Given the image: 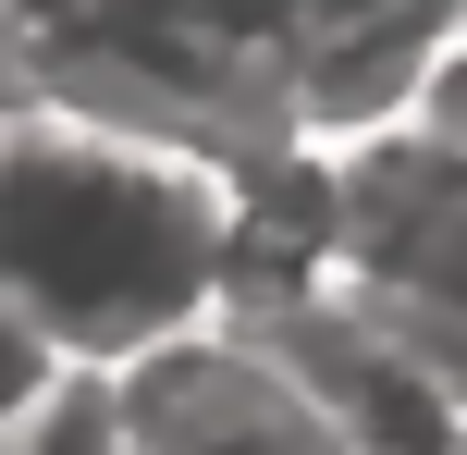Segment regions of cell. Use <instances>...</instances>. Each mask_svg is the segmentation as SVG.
Returning a JSON list of instances; mask_svg holds the SVG:
<instances>
[{
  "instance_id": "6da1fadb",
  "label": "cell",
  "mask_w": 467,
  "mask_h": 455,
  "mask_svg": "<svg viewBox=\"0 0 467 455\" xmlns=\"http://www.w3.org/2000/svg\"><path fill=\"white\" fill-rule=\"evenodd\" d=\"M234 172L185 136L25 98L0 111V295L62 345V369H123L222 308Z\"/></svg>"
},
{
  "instance_id": "7a4b0ae2",
  "label": "cell",
  "mask_w": 467,
  "mask_h": 455,
  "mask_svg": "<svg viewBox=\"0 0 467 455\" xmlns=\"http://www.w3.org/2000/svg\"><path fill=\"white\" fill-rule=\"evenodd\" d=\"M99 394H111L123 455H345L332 419L307 407L222 308L185 320V333H161L148 357L99 369Z\"/></svg>"
},
{
  "instance_id": "3957f363",
  "label": "cell",
  "mask_w": 467,
  "mask_h": 455,
  "mask_svg": "<svg viewBox=\"0 0 467 455\" xmlns=\"http://www.w3.org/2000/svg\"><path fill=\"white\" fill-rule=\"evenodd\" d=\"M0 455H123V431H111V394H99V369H74L62 394H49L37 419H25Z\"/></svg>"
},
{
  "instance_id": "277c9868",
  "label": "cell",
  "mask_w": 467,
  "mask_h": 455,
  "mask_svg": "<svg viewBox=\"0 0 467 455\" xmlns=\"http://www.w3.org/2000/svg\"><path fill=\"white\" fill-rule=\"evenodd\" d=\"M62 382H74V369H62V345H49L37 320H25L13 295H0V443H13V431H25V419H37Z\"/></svg>"
}]
</instances>
